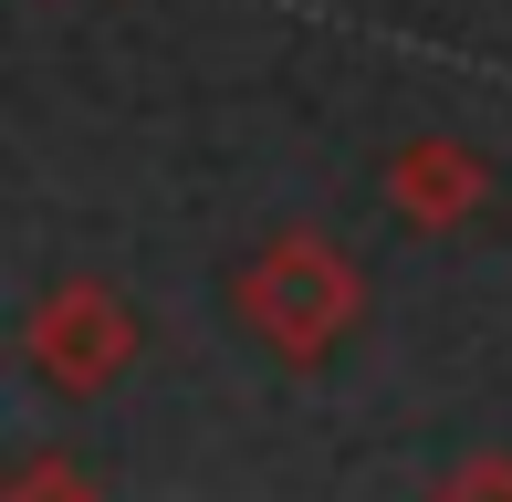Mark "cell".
Instances as JSON below:
<instances>
[{
    "mask_svg": "<svg viewBox=\"0 0 512 502\" xmlns=\"http://www.w3.org/2000/svg\"><path fill=\"white\" fill-rule=\"evenodd\" d=\"M230 304H241V325L262 335L283 367H314V356H335L345 335H356L366 272H356V251L324 241V231H272V241L241 262Z\"/></svg>",
    "mask_w": 512,
    "mask_h": 502,
    "instance_id": "obj_1",
    "label": "cell"
},
{
    "mask_svg": "<svg viewBox=\"0 0 512 502\" xmlns=\"http://www.w3.org/2000/svg\"><path fill=\"white\" fill-rule=\"evenodd\" d=\"M21 356H32V377L63 387V398L115 387V377L136 367V314H126V293H115L105 272H63V283L21 314Z\"/></svg>",
    "mask_w": 512,
    "mask_h": 502,
    "instance_id": "obj_2",
    "label": "cell"
},
{
    "mask_svg": "<svg viewBox=\"0 0 512 502\" xmlns=\"http://www.w3.org/2000/svg\"><path fill=\"white\" fill-rule=\"evenodd\" d=\"M387 199H398V220H418V231H460V220L492 210V157L471 136H408L387 157Z\"/></svg>",
    "mask_w": 512,
    "mask_h": 502,
    "instance_id": "obj_3",
    "label": "cell"
},
{
    "mask_svg": "<svg viewBox=\"0 0 512 502\" xmlns=\"http://www.w3.org/2000/svg\"><path fill=\"white\" fill-rule=\"evenodd\" d=\"M0 502H105V482L74 461V450H21L11 482H0Z\"/></svg>",
    "mask_w": 512,
    "mask_h": 502,
    "instance_id": "obj_4",
    "label": "cell"
},
{
    "mask_svg": "<svg viewBox=\"0 0 512 502\" xmlns=\"http://www.w3.org/2000/svg\"><path fill=\"white\" fill-rule=\"evenodd\" d=\"M439 502H512V471H502V461H471V471H460V482L439 492Z\"/></svg>",
    "mask_w": 512,
    "mask_h": 502,
    "instance_id": "obj_5",
    "label": "cell"
}]
</instances>
